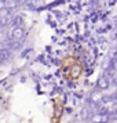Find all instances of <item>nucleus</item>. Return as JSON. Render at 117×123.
I'll return each mask as SVG.
<instances>
[{
	"label": "nucleus",
	"mask_w": 117,
	"mask_h": 123,
	"mask_svg": "<svg viewBox=\"0 0 117 123\" xmlns=\"http://www.w3.org/2000/svg\"><path fill=\"white\" fill-rule=\"evenodd\" d=\"M25 36V31L21 25H14L12 29L8 32V39L11 40H21Z\"/></svg>",
	"instance_id": "f257e3e1"
},
{
	"label": "nucleus",
	"mask_w": 117,
	"mask_h": 123,
	"mask_svg": "<svg viewBox=\"0 0 117 123\" xmlns=\"http://www.w3.org/2000/svg\"><path fill=\"white\" fill-rule=\"evenodd\" d=\"M102 100H103V95H102V93L99 91V89L98 90H95V91H92L91 93V95H89V98H88V102H89V105L92 106H98L102 102Z\"/></svg>",
	"instance_id": "f03ea898"
},
{
	"label": "nucleus",
	"mask_w": 117,
	"mask_h": 123,
	"mask_svg": "<svg viewBox=\"0 0 117 123\" xmlns=\"http://www.w3.org/2000/svg\"><path fill=\"white\" fill-rule=\"evenodd\" d=\"M109 120H110V116L107 113H99V112H96L94 116L91 117L92 123H109Z\"/></svg>",
	"instance_id": "7ed1b4c3"
},
{
	"label": "nucleus",
	"mask_w": 117,
	"mask_h": 123,
	"mask_svg": "<svg viewBox=\"0 0 117 123\" xmlns=\"http://www.w3.org/2000/svg\"><path fill=\"white\" fill-rule=\"evenodd\" d=\"M110 84H111V80H110V78H107L106 75L100 76V78L98 79V82H96V86H98V89H99V90H105V89H107V87H109Z\"/></svg>",
	"instance_id": "20e7f679"
},
{
	"label": "nucleus",
	"mask_w": 117,
	"mask_h": 123,
	"mask_svg": "<svg viewBox=\"0 0 117 123\" xmlns=\"http://www.w3.org/2000/svg\"><path fill=\"white\" fill-rule=\"evenodd\" d=\"M7 50H11V39H6L3 42H0V53L1 51H7Z\"/></svg>",
	"instance_id": "39448f33"
},
{
	"label": "nucleus",
	"mask_w": 117,
	"mask_h": 123,
	"mask_svg": "<svg viewBox=\"0 0 117 123\" xmlns=\"http://www.w3.org/2000/svg\"><path fill=\"white\" fill-rule=\"evenodd\" d=\"M10 21H11V17L7 14V15H1L0 17V25L1 26H6V25H8L10 24Z\"/></svg>",
	"instance_id": "423d86ee"
},
{
	"label": "nucleus",
	"mask_w": 117,
	"mask_h": 123,
	"mask_svg": "<svg viewBox=\"0 0 117 123\" xmlns=\"http://www.w3.org/2000/svg\"><path fill=\"white\" fill-rule=\"evenodd\" d=\"M10 57H11V50L1 51V53H0V61H4V60H8Z\"/></svg>",
	"instance_id": "0eeeda50"
},
{
	"label": "nucleus",
	"mask_w": 117,
	"mask_h": 123,
	"mask_svg": "<svg viewBox=\"0 0 117 123\" xmlns=\"http://www.w3.org/2000/svg\"><path fill=\"white\" fill-rule=\"evenodd\" d=\"M111 86H114V87H117V73L114 75V78L111 79Z\"/></svg>",
	"instance_id": "6e6552de"
},
{
	"label": "nucleus",
	"mask_w": 117,
	"mask_h": 123,
	"mask_svg": "<svg viewBox=\"0 0 117 123\" xmlns=\"http://www.w3.org/2000/svg\"><path fill=\"white\" fill-rule=\"evenodd\" d=\"M116 39H117V36H116Z\"/></svg>",
	"instance_id": "1a4fd4ad"
}]
</instances>
